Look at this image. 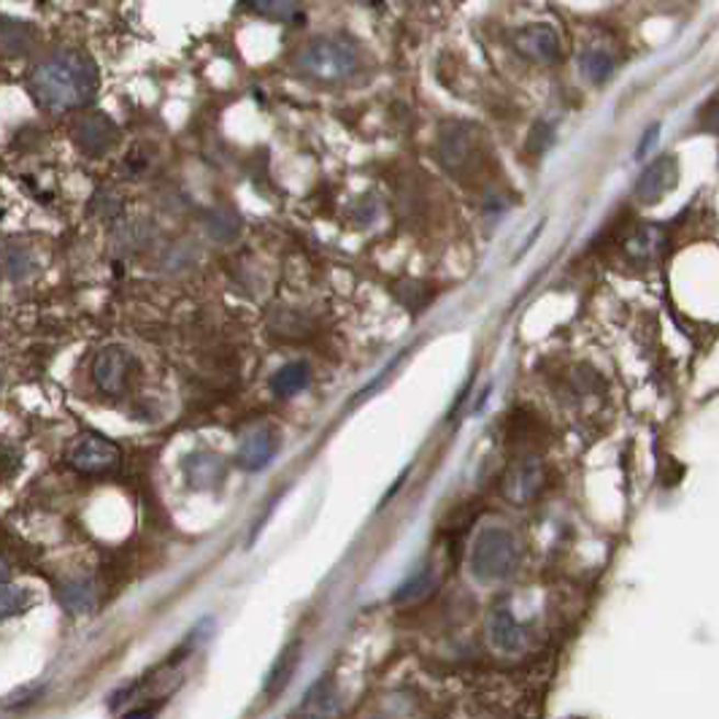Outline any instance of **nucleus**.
<instances>
[{
  "mask_svg": "<svg viewBox=\"0 0 719 719\" xmlns=\"http://www.w3.org/2000/svg\"><path fill=\"white\" fill-rule=\"evenodd\" d=\"M74 138L87 155H103V151L111 149V144L116 142V127L109 116L87 114L76 122Z\"/></svg>",
  "mask_w": 719,
  "mask_h": 719,
  "instance_id": "nucleus-10",
  "label": "nucleus"
},
{
  "mask_svg": "<svg viewBox=\"0 0 719 719\" xmlns=\"http://www.w3.org/2000/svg\"><path fill=\"white\" fill-rule=\"evenodd\" d=\"M336 715H338L336 682H333V676H323V679L314 682L312 687H308L297 717L301 719H333Z\"/></svg>",
  "mask_w": 719,
  "mask_h": 719,
  "instance_id": "nucleus-12",
  "label": "nucleus"
},
{
  "mask_svg": "<svg viewBox=\"0 0 719 719\" xmlns=\"http://www.w3.org/2000/svg\"><path fill=\"white\" fill-rule=\"evenodd\" d=\"M578 66H582V74L587 76L589 81L598 85V81H604L606 76L611 74L614 60H611V55H606V52L593 49V52H587V55H582V63H578Z\"/></svg>",
  "mask_w": 719,
  "mask_h": 719,
  "instance_id": "nucleus-20",
  "label": "nucleus"
},
{
  "mask_svg": "<svg viewBox=\"0 0 719 719\" xmlns=\"http://www.w3.org/2000/svg\"><path fill=\"white\" fill-rule=\"evenodd\" d=\"M184 471L192 487H212L216 479H222V460L209 452L190 454L184 463Z\"/></svg>",
  "mask_w": 719,
  "mask_h": 719,
  "instance_id": "nucleus-17",
  "label": "nucleus"
},
{
  "mask_svg": "<svg viewBox=\"0 0 719 719\" xmlns=\"http://www.w3.org/2000/svg\"><path fill=\"white\" fill-rule=\"evenodd\" d=\"M490 644H493L498 652H519L525 647V630L523 625L517 622L514 611L508 606H498L493 614H490L487 622Z\"/></svg>",
  "mask_w": 719,
  "mask_h": 719,
  "instance_id": "nucleus-11",
  "label": "nucleus"
},
{
  "mask_svg": "<svg viewBox=\"0 0 719 719\" xmlns=\"http://www.w3.org/2000/svg\"><path fill=\"white\" fill-rule=\"evenodd\" d=\"M120 447L109 438L98 436V432H85L71 443L68 449L66 460L68 465L76 468L81 473H103V471H114L120 465Z\"/></svg>",
  "mask_w": 719,
  "mask_h": 719,
  "instance_id": "nucleus-5",
  "label": "nucleus"
},
{
  "mask_svg": "<svg viewBox=\"0 0 719 719\" xmlns=\"http://www.w3.org/2000/svg\"><path fill=\"white\" fill-rule=\"evenodd\" d=\"M658 133H660V125H652V127H649V133H647V136H644V142L639 144V151H636V155H639V157H644L647 146L654 142V136H658Z\"/></svg>",
  "mask_w": 719,
  "mask_h": 719,
  "instance_id": "nucleus-23",
  "label": "nucleus"
},
{
  "mask_svg": "<svg viewBox=\"0 0 719 719\" xmlns=\"http://www.w3.org/2000/svg\"><path fill=\"white\" fill-rule=\"evenodd\" d=\"M133 368H136V360L127 349L106 347L98 352L96 362H92V379L103 393L122 395L127 390V382H131Z\"/></svg>",
  "mask_w": 719,
  "mask_h": 719,
  "instance_id": "nucleus-6",
  "label": "nucleus"
},
{
  "mask_svg": "<svg viewBox=\"0 0 719 719\" xmlns=\"http://www.w3.org/2000/svg\"><path fill=\"white\" fill-rule=\"evenodd\" d=\"M679 179V166H676V157H658L654 162H649L647 171L641 173L639 181H636V198L641 203H654L671 190Z\"/></svg>",
  "mask_w": 719,
  "mask_h": 719,
  "instance_id": "nucleus-9",
  "label": "nucleus"
},
{
  "mask_svg": "<svg viewBox=\"0 0 719 719\" xmlns=\"http://www.w3.org/2000/svg\"><path fill=\"white\" fill-rule=\"evenodd\" d=\"M57 598H60L63 609L74 614H85L96 606V587H92L90 578H71V582L60 584Z\"/></svg>",
  "mask_w": 719,
  "mask_h": 719,
  "instance_id": "nucleus-16",
  "label": "nucleus"
},
{
  "mask_svg": "<svg viewBox=\"0 0 719 719\" xmlns=\"http://www.w3.org/2000/svg\"><path fill=\"white\" fill-rule=\"evenodd\" d=\"M438 155L441 162L454 177H471L479 173L484 160V149L479 144V133L471 125H449L441 131L438 138Z\"/></svg>",
  "mask_w": 719,
  "mask_h": 719,
  "instance_id": "nucleus-4",
  "label": "nucleus"
},
{
  "mask_svg": "<svg viewBox=\"0 0 719 719\" xmlns=\"http://www.w3.org/2000/svg\"><path fill=\"white\" fill-rule=\"evenodd\" d=\"M297 663H301V644H292L284 649L282 654L277 658V663L271 665L266 676V695L268 698H277L284 687H288L292 674H295Z\"/></svg>",
  "mask_w": 719,
  "mask_h": 719,
  "instance_id": "nucleus-15",
  "label": "nucleus"
},
{
  "mask_svg": "<svg viewBox=\"0 0 719 719\" xmlns=\"http://www.w3.org/2000/svg\"><path fill=\"white\" fill-rule=\"evenodd\" d=\"M249 9L260 11V14H266V16H273V20H279V22H290L292 16L301 14V5H295V3H252Z\"/></svg>",
  "mask_w": 719,
  "mask_h": 719,
  "instance_id": "nucleus-21",
  "label": "nucleus"
},
{
  "mask_svg": "<svg viewBox=\"0 0 719 719\" xmlns=\"http://www.w3.org/2000/svg\"><path fill=\"white\" fill-rule=\"evenodd\" d=\"M0 384H3V379H0Z\"/></svg>",
  "mask_w": 719,
  "mask_h": 719,
  "instance_id": "nucleus-25",
  "label": "nucleus"
},
{
  "mask_svg": "<svg viewBox=\"0 0 719 719\" xmlns=\"http://www.w3.org/2000/svg\"><path fill=\"white\" fill-rule=\"evenodd\" d=\"M514 46L519 49V55L533 63H541V66H552V63H558L560 55H563L560 33L554 31L552 25H543V22L523 27V31L514 36Z\"/></svg>",
  "mask_w": 719,
  "mask_h": 719,
  "instance_id": "nucleus-7",
  "label": "nucleus"
},
{
  "mask_svg": "<svg viewBox=\"0 0 719 719\" xmlns=\"http://www.w3.org/2000/svg\"><path fill=\"white\" fill-rule=\"evenodd\" d=\"M33 593L16 584H0V619L16 617V614L27 611L33 606Z\"/></svg>",
  "mask_w": 719,
  "mask_h": 719,
  "instance_id": "nucleus-18",
  "label": "nucleus"
},
{
  "mask_svg": "<svg viewBox=\"0 0 719 719\" xmlns=\"http://www.w3.org/2000/svg\"><path fill=\"white\" fill-rule=\"evenodd\" d=\"M297 68L317 81H341L358 68V52L344 38H317L303 46Z\"/></svg>",
  "mask_w": 719,
  "mask_h": 719,
  "instance_id": "nucleus-3",
  "label": "nucleus"
},
{
  "mask_svg": "<svg viewBox=\"0 0 719 719\" xmlns=\"http://www.w3.org/2000/svg\"><path fill=\"white\" fill-rule=\"evenodd\" d=\"M543 484V465L536 454H525L523 460H517L512 468H508L504 479V495L514 504H528L539 495Z\"/></svg>",
  "mask_w": 719,
  "mask_h": 719,
  "instance_id": "nucleus-8",
  "label": "nucleus"
},
{
  "mask_svg": "<svg viewBox=\"0 0 719 719\" xmlns=\"http://www.w3.org/2000/svg\"><path fill=\"white\" fill-rule=\"evenodd\" d=\"M432 584H436V578H432L430 571H419V574H414L401 589H397L395 604H414V600L425 598V595L432 589Z\"/></svg>",
  "mask_w": 719,
  "mask_h": 719,
  "instance_id": "nucleus-19",
  "label": "nucleus"
},
{
  "mask_svg": "<svg viewBox=\"0 0 719 719\" xmlns=\"http://www.w3.org/2000/svg\"><path fill=\"white\" fill-rule=\"evenodd\" d=\"M31 92L52 111L79 109L98 92V68L81 52H55L31 74Z\"/></svg>",
  "mask_w": 719,
  "mask_h": 719,
  "instance_id": "nucleus-1",
  "label": "nucleus"
},
{
  "mask_svg": "<svg viewBox=\"0 0 719 719\" xmlns=\"http://www.w3.org/2000/svg\"><path fill=\"white\" fill-rule=\"evenodd\" d=\"M519 565V547L512 530L487 525L476 533L471 547V574L479 582H501Z\"/></svg>",
  "mask_w": 719,
  "mask_h": 719,
  "instance_id": "nucleus-2",
  "label": "nucleus"
},
{
  "mask_svg": "<svg viewBox=\"0 0 719 719\" xmlns=\"http://www.w3.org/2000/svg\"><path fill=\"white\" fill-rule=\"evenodd\" d=\"M5 576H9V565H5V560L0 558V584H3Z\"/></svg>",
  "mask_w": 719,
  "mask_h": 719,
  "instance_id": "nucleus-24",
  "label": "nucleus"
},
{
  "mask_svg": "<svg viewBox=\"0 0 719 719\" xmlns=\"http://www.w3.org/2000/svg\"><path fill=\"white\" fill-rule=\"evenodd\" d=\"M273 458V436L271 430H255L249 432L247 438L241 441V447H238V460H241L244 468H249V471H257V468L268 465Z\"/></svg>",
  "mask_w": 719,
  "mask_h": 719,
  "instance_id": "nucleus-14",
  "label": "nucleus"
},
{
  "mask_svg": "<svg viewBox=\"0 0 719 719\" xmlns=\"http://www.w3.org/2000/svg\"><path fill=\"white\" fill-rule=\"evenodd\" d=\"M157 709H160V706H157V704H151V706H138V709L127 711V715L122 717V719H155Z\"/></svg>",
  "mask_w": 719,
  "mask_h": 719,
  "instance_id": "nucleus-22",
  "label": "nucleus"
},
{
  "mask_svg": "<svg viewBox=\"0 0 719 719\" xmlns=\"http://www.w3.org/2000/svg\"><path fill=\"white\" fill-rule=\"evenodd\" d=\"M308 379H312V368L308 362L295 360L288 362V366L279 368L271 377V393L277 397H295L297 393L308 387Z\"/></svg>",
  "mask_w": 719,
  "mask_h": 719,
  "instance_id": "nucleus-13",
  "label": "nucleus"
}]
</instances>
